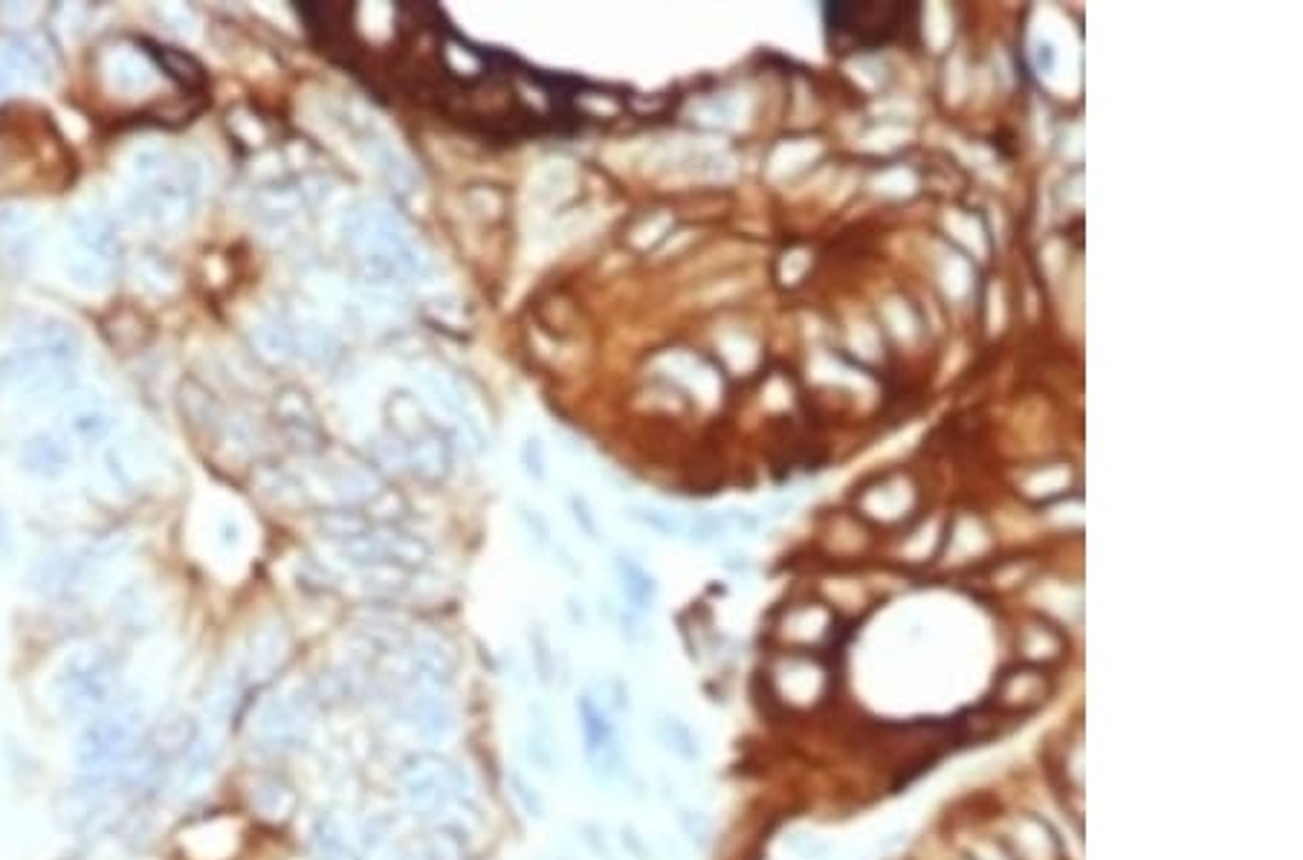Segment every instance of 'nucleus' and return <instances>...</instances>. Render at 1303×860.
Listing matches in <instances>:
<instances>
[{"label": "nucleus", "instance_id": "6e6552de", "mask_svg": "<svg viewBox=\"0 0 1303 860\" xmlns=\"http://www.w3.org/2000/svg\"><path fill=\"white\" fill-rule=\"evenodd\" d=\"M394 661L400 686H432V690H449L455 681V655L453 649L435 635H421L398 646L389 655Z\"/></svg>", "mask_w": 1303, "mask_h": 860}, {"label": "nucleus", "instance_id": "79ce46f5", "mask_svg": "<svg viewBox=\"0 0 1303 860\" xmlns=\"http://www.w3.org/2000/svg\"><path fill=\"white\" fill-rule=\"evenodd\" d=\"M7 550V525H3V518H0V554Z\"/></svg>", "mask_w": 1303, "mask_h": 860}, {"label": "nucleus", "instance_id": "a878e982", "mask_svg": "<svg viewBox=\"0 0 1303 860\" xmlns=\"http://www.w3.org/2000/svg\"><path fill=\"white\" fill-rule=\"evenodd\" d=\"M573 183H577V175H573V168L568 163H550L545 171H539L536 183H533V200L539 206L563 203L573 191Z\"/></svg>", "mask_w": 1303, "mask_h": 860}, {"label": "nucleus", "instance_id": "e433bc0d", "mask_svg": "<svg viewBox=\"0 0 1303 860\" xmlns=\"http://www.w3.org/2000/svg\"><path fill=\"white\" fill-rule=\"evenodd\" d=\"M580 837H582V844H586V849H589L591 855H597L600 860L614 858L612 846H609V840H605V831L600 826H594V823H582Z\"/></svg>", "mask_w": 1303, "mask_h": 860}, {"label": "nucleus", "instance_id": "9d476101", "mask_svg": "<svg viewBox=\"0 0 1303 860\" xmlns=\"http://www.w3.org/2000/svg\"><path fill=\"white\" fill-rule=\"evenodd\" d=\"M421 382L432 403H435V406L458 426V432H461L464 438L481 453L487 446L485 421H481L476 403H472V398H469L467 389H464V382L455 375H449V371H444L441 366H423Z\"/></svg>", "mask_w": 1303, "mask_h": 860}, {"label": "nucleus", "instance_id": "6ab92c4d", "mask_svg": "<svg viewBox=\"0 0 1303 860\" xmlns=\"http://www.w3.org/2000/svg\"><path fill=\"white\" fill-rule=\"evenodd\" d=\"M287 655V637L281 626H267L253 637L247 661L241 663V675L244 678H267L272 669L285 661Z\"/></svg>", "mask_w": 1303, "mask_h": 860}, {"label": "nucleus", "instance_id": "473e14b6", "mask_svg": "<svg viewBox=\"0 0 1303 860\" xmlns=\"http://www.w3.org/2000/svg\"><path fill=\"white\" fill-rule=\"evenodd\" d=\"M467 203L469 209H472L478 217H485V221H495V217L501 215V209H504V198H501L493 186H476V189L467 194Z\"/></svg>", "mask_w": 1303, "mask_h": 860}, {"label": "nucleus", "instance_id": "7ed1b4c3", "mask_svg": "<svg viewBox=\"0 0 1303 860\" xmlns=\"http://www.w3.org/2000/svg\"><path fill=\"white\" fill-rule=\"evenodd\" d=\"M145 707L136 699H116L99 716L88 718L76 739V762L85 777H108L143 741Z\"/></svg>", "mask_w": 1303, "mask_h": 860}, {"label": "nucleus", "instance_id": "20e7f679", "mask_svg": "<svg viewBox=\"0 0 1303 860\" xmlns=\"http://www.w3.org/2000/svg\"><path fill=\"white\" fill-rule=\"evenodd\" d=\"M120 661L108 652L76 655L64 663L56 678L58 707L67 718L99 716L120 699Z\"/></svg>", "mask_w": 1303, "mask_h": 860}, {"label": "nucleus", "instance_id": "4c0bfd02", "mask_svg": "<svg viewBox=\"0 0 1303 860\" xmlns=\"http://www.w3.org/2000/svg\"><path fill=\"white\" fill-rule=\"evenodd\" d=\"M681 826L683 831H687V837H690L692 844L699 846H708L710 844V823L704 814L699 812H681Z\"/></svg>", "mask_w": 1303, "mask_h": 860}, {"label": "nucleus", "instance_id": "2eb2a0df", "mask_svg": "<svg viewBox=\"0 0 1303 860\" xmlns=\"http://www.w3.org/2000/svg\"><path fill=\"white\" fill-rule=\"evenodd\" d=\"M820 672L803 661H782L777 669H771V684L777 701L788 704V707H809L817 701V681Z\"/></svg>", "mask_w": 1303, "mask_h": 860}, {"label": "nucleus", "instance_id": "aec40b11", "mask_svg": "<svg viewBox=\"0 0 1303 860\" xmlns=\"http://www.w3.org/2000/svg\"><path fill=\"white\" fill-rule=\"evenodd\" d=\"M249 800H253L255 812L270 823H285L296 808L293 789L279 777H261L249 791Z\"/></svg>", "mask_w": 1303, "mask_h": 860}, {"label": "nucleus", "instance_id": "393cba45", "mask_svg": "<svg viewBox=\"0 0 1303 860\" xmlns=\"http://www.w3.org/2000/svg\"><path fill=\"white\" fill-rule=\"evenodd\" d=\"M655 736H658L660 745H664L672 757L681 759V762L692 764L701 759L699 736H695L692 727L687 725V722H681L678 716H669V713L658 716V722H655Z\"/></svg>", "mask_w": 1303, "mask_h": 860}, {"label": "nucleus", "instance_id": "58836bf2", "mask_svg": "<svg viewBox=\"0 0 1303 860\" xmlns=\"http://www.w3.org/2000/svg\"><path fill=\"white\" fill-rule=\"evenodd\" d=\"M571 510H573V518H577V525L586 530V536L597 539V518H594V513H591L589 504H586V499H577V495H573Z\"/></svg>", "mask_w": 1303, "mask_h": 860}, {"label": "nucleus", "instance_id": "f257e3e1", "mask_svg": "<svg viewBox=\"0 0 1303 860\" xmlns=\"http://www.w3.org/2000/svg\"><path fill=\"white\" fill-rule=\"evenodd\" d=\"M342 241L357 258L368 287L400 290L405 281L421 279L430 267L405 223L380 203L350 206L342 215Z\"/></svg>", "mask_w": 1303, "mask_h": 860}, {"label": "nucleus", "instance_id": "423d86ee", "mask_svg": "<svg viewBox=\"0 0 1303 860\" xmlns=\"http://www.w3.org/2000/svg\"><path fill=\"white\" fill-rule=\"evenodd\" d=\"M577 718H580L582 733V748H586V759H589L591 771L600 782H617L626 773V762H623L621 739H617V727L612 722V713L597 701L591 690L577 699Z\"/></svg>", "mask_w": 1303, "mask_h": 860}, {"label": "nucleus", "instance_id": "4468645a", "mask_svg": "<svg viewBox=\"0 0 1303 860\" xmlns=\"http://www.w3.org/2000/svg\"><path fill=\"white\" fill-rule=\"evenodd\" d=\"M327 487L339 504H366L380 493V478L377 472L354 461H339L327 467Z\"/></svg>", "mask_w": 1303, "mask_h": 860}, {"label": "nucleus", "instance_id": "dca6fc26", "mask_svg": "<svg viewBox=\"0 0 1303 860\" xmlns=\"http://www.w3.org/2000/svg\"><path fill=\"white\" fill-rule=\"evenodd\" d=\"M525 757L545 777H554L559 771L557 736H554V727H550L548 710L542 704L531 707V722H527L525 733Z\"/></svg>", "mask_w": 1303, "mask_h": 860}, {"label": "nucleus", "instance_id": "cd10ccee", "mask_svg": "<svg viewBox=\"0 0 1303 860\" xmlns=\"http://www.w3.org/2000/svg\"><path fill=\"white\" fill-rule=\"evenodd\" d=\"M67 461H70V453H67V446L56 438L41 435V438L30 440V446H26V463H30L32 472L58 476V472L67 467Z\"/></svg>", "mask_w": 1303, "mask_h": 860}, {"label": "nucleus", "instance_id": "5701e85b", "mask_svg": "<svg viewBox=\"0 0 1303 860\" xmlns=\"http://www.w3.org/2000/svg\"><path fill=\"white\" fill-rule=\"evenodd\" d=\"M148 53H152V56L157 58L159 67H163V70H166L168 76L177 81V85H183L186 90L207 88V72H203V64H200L194 56H189L186 49L159 47V44H152V49H148Z\"/></svg>", "mask_w": 1303, "mask_h": 860}, {"label": "nucleus", "instance_id": "72a5a7b5", "mask_svg": "<svg viewBox=\"0 0 1303 860\" xmlns=\"http://www.w3.org/2000/svg\"><path fill=\"white\" fill-rule=\"evenodd\" d=\"M522 467L533 481H542L548 476V458H545V444L536 435H527L525 446H522Z\"/></svg>", "mask_w": 1303, "mask_h": 860}, {"label": "nucleus", "instance_id": "ddd939ff", "mask_svg": "<svg viewBox=\"0 0 1303 860\" xmlns=\"http://www.w3.org/2000/svg\"><path fill=\"white\" fill-rule=\"evenodd\" d=\"M403 444V467L414 472L423 481L437 484L453 472V449L437 432H423L412 440H400Z\"/></svg>", "mask_w": 1303, "mask_h": 860}, {"label": "nucleus", "instance_id": "4be33fe9", "mask_svg": "<svg viewBox=\"0 0 1303 860\" xmlns=\"http://www.w3.org/2000/svg\"><path fill=\"white\" fill-rule=\"evenodd\" d=\"M311 844L313 858L316 860H359L357 852L350 849L342 831V823L334 814L322 812L311 826Z\"/></svg>", "mask_w": 1303, "mask_h": 860}, {"label": "nucleus", "instance_id": "f704fd0d", "mask_svg": "<svg viewBox=\"0 0 1303 860\" xmlns=\"http://www.w3.org/2000/svg\"><path fill=\"white\" fill-rule=\"evenodd\" d=\"M594 695H597V701H600V704H603V707L612 713V716H617V713H626L628 710V690L621 678H609V681H603Z\"/></svg>", "mask_w": 1303, "mask_h": 860}, {"label": "nucleus", "instance_id": "a211bd4d", "mask_svg": "<svg viewBox=\"0 0 1303 860\" xmlns=\"http://www.w3.org/2000/svg\"><path fill=\"white\" fill-rule=\"evenodd\" d=\"M377 539H380L382 550H386V557H389L391 566L405 568V571H412V568H423L432 557L430 541L417 534H409V530H400V527L377 525Z\"/></svg>", "mask_w": 1303, "mask_h": 860}, {"label": "nucleus", "instance_id": "ea45409f", "mask_svg": "<svg viewBox=\"0 0 1303 860\" xmlns=\"http://www.w3.org/2000/svg\"><path fill=\"white\" fill-rule=\"evenodd\" d=\"M621 840H623V846H626L628 855H632V858H637V860L649 858V846H646L644 837L637 835V831L632 826H623L621 828Z\"/></svg>", "mask_w": 1303, "mask_h": 860}, {"label": "nucleus", "instance_id": "39448f33", "mask_svg": "<svg viewBox=\"0 0 1303 860\" xmlns=\"http://www.w3.org/2000/svg\"><path fill=\"white\" fill-rule=\"evenodd\" d=\"M316 710L311 686H296L293 693L272 695L264 701L255 716V736L272 753H287L302 745Z\"/></svg>", "mask_w": 1303, "mask_h": 860}, {"label": "nucleus", "instance_id": "c756f323", "mask_svg": "<svg viewBox=\"0 0 1303 860\" xmlns=\"http://www.w3.org/2000/svg\"><path fill=\"white\" fill-rule=\"evenodd\" d=\"M531 649H533V667H536V675H539L542 684H550V681H554V675H557V652H554V646H550L548 635H545V632H533Z\"/></svg>", "mask_w": 1303, "mask_h": 860}, {"label": "nucleus", "instance_id": "f3484780", "mask_svg": "<svg viewBox=\"0 0 1303 860\" xmlns=\"http://www.w3.org/2000/svg\"><path fill=\"white\" fill-rule=\"evenodd\" d=\"M215 764H218V745L209 736H203V733H198V739L191 741L189 750H186L183 757H180V762H177L175 768V780H177V791L180 794H186V791H194L200 789L203 782L215 773Z\"/></svg>", "mask_w": 1303, "mask_h": 860}, {"label": "nucleus", "instance_id": "c85d7f7f", "mask_svg": "<svg viewBox=\"0 0 1303 860\" xmlns=\"http://www.w3.org/2000/svg\"><path fill=\"white\" fill-rule=\"evenodd\" d=\"M510 794H513L516 805L531 817V820H545V812H548V808H545V800H542L539 791L533 789L522 773H510Z\"/></svg>", "mask_w": 1303, "mask_h": 860}, {"label": "nucleus", "instance_id": "a19ab883", "mask_svg": "<svg viewBox=\"0 0 1303 860\" xmlns=\"http://www.w3.org/2000/svg\"><path fill=\"white\" fill-rule=\"evenodd\" d=\"M568 614H571L573 626H586V608H582V600H577V597L568 600Z\"/></svg>", "mask_w": 1303, "mask_h": 860}, {"label": "nucleus", "instance_id": "b1692460", "mask_svg": "<svg viewBox=\"0 0 1303 860\" xmlns=\"http://www.w3.org/2000/svg\"><path fill=\"white\" fill-rule=\"evenodd\" d=\"M302 194L304 191L290 189V186H272V189H264L258 194L255 212L270 226H285V223L296 221L299 212H302Z\"/></svg>", "mask_w": 1303, "mask_h": 860}, {"label": "nucleus", "instance_id": "7c9ffc66", "mask_svg": "<svg viewBox=\"0 0 1303 860\" xmlns=\"http://www.w3.org/2000/svg\"><path fill=\"white\" fill-rule=\"evenodd\" d=\"M391 844H394V820L391 817H386V814H374L371 820L363 826V846H366V852H382V849H391Z\"/></svg>", "mask_w": 1303, "mask_h": 860}, {"label": "nucleus", "instance_id": "2f4dec72", "mask_svg": "<svg viewBox=\"0 0 1303 860\" xmlns=\"http://www.w3.org/2000/svg\"><path fill=\"white\" fill-rule=\"evenodd\" d=\"M70 429L85 440H99L111 432V417L99 409H85V412L73 414Z\"/></svg>", "mask_w": 1303, "mask_h": 860}, {"label": "nucleus", "instance_id": "9b49d317", "mask_svg": "<svg viewBox=\"0 0 1303 860\" xmlns=\"http://www.w3.org/2000/svg\"><path fill=\"white\" fill-rule=\"evenodd\" d=\"M357 139L374 171L382 177V183L398 191V194L414 191V186H417V171H414V166L409 163V157L400 152L398 145L382 134L380 127L371 122V125H366L359 131Z\"/></svg>", "mask_w": 1303, "mask_h": 860}, {"label": "nucleus", "instance_id": "f8f14e48", "mask_svg": "<svg viewBox=\"0 0 1303 860\" xmlns=\"http://www.w3.org/2000/svg\"><path fill=\"white\" fill-rule=\"evenodd\" d=\"M244 828L230 817L200 820L183 831V849L194 860H230L238 855Z\"/></svg>", "mask_w": 1303, "mask_h": 860}, {"label": "nucleus", "instance_id": "bb28decb", "mask_svg": "<svg viewBox=\"0 0 1303 860\" xmlns=\"http://www.w3.org/2000/svg\"><path fill=\"white\" fill-rule=\"evenodd\" d=\"M617 577H621L623 597L635 608H649L652 597H655V580L646 573L644 566H637L635 559L617 557Z\"/></svg>", "mask_w": 1303, "mask_h": 860}, {"label": "nucleus", "instance_id": "f03ea898", "mask_svg": "<svg viewBox=\"0 0 1303 860\" xmlns=\"http://www.w3.org/2000/svg\"><path fill=\"white\" fill-rule=\"evenodd\" d=\"M398 782L405 803L432 820L444 817H478L476 780L464 764L441 753H412L398 768Z\"/></svg>", "mask_w": 1303, "mask_h": 860}, {"label": "nucleus", "instance_id": "1a4fd4ad", "mask_svg": "<svg viewBox=\"0 0 1303 860\" xmlns=\"http://www.w3.org/2000/svg\"><path fill=\"white\" fill-rule=\"evenodd\" d=\"M904 9L901 7H855V3H828L826 24L849 47H881L895 35Z\"/></svg>", "mask_w": 1303, "mask_h": 860}, {"label": "nucleus", "instance_id": "412c9836", "mask_svg": "<svg viewBox=\"0 0 1303 860\" xmlns=\"http://www.w3.org/2000/svg\"><path fill=\"white\" fill-rule=\"evenodd\" d=\"M386 414H389L391 435L398 440H412L417 438V435H423V432H430L423 406L417 403V398H414L412 391H394L389 398V403H386Z\"/></svg>", "mask_w": 1303, "mask_h": 860}, {"label": "nucleus", "instance_id": "0eeeda50", "mask_svg": "<svg viewBox=\"0 0 1303 860\" xmlns=\"http://www.w3.org/2000/svg\"><path fill=\"white\" fill-rule=\"evenodd\" d=\"M394 716L417 739L432 745H444L458 730V710L446 699V690H432V686H400L394 699Z\"/></svg>", "mask_w": 1303, "mask_h": 860}, {"label": "nucleus", "instance_id": "c9c22d12", "mask_svg": "<svg viewBox=\"0 0 1303 860\" xmlns=\"http://www.w3.org/2000/svg\"><path fill=\"white\" fill-rule=\"evenodd\" d=\"M522 525H525V534L531 536L533 541H536V548H550L554 545V534H550V525L548 518L542 516L539 510H531V507H522Z\"/></svg>", "mask_w": 1303, "mask_h": 860}]
</instances>
